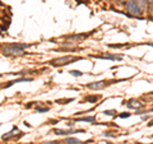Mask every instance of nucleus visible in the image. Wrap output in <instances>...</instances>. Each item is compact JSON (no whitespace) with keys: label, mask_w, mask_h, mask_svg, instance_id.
I'll return each mask as SVG.
<instances>
[{"label":"nucleus","mask_w":153,"mask_h":144,"mask_svg":"<svg viewBox=\"0 0 153 144\" xmlns=\"http://www.w3.org/2000/svg\"><path fill=\"white\" fill-rule=\"evenodd\" d=\"M80 57H71V56H64V57H59V59H55L51 61L52 65H56V66H60V65H64V64H71V61H75V60H79Z\"/></svg>","instance_id":"2"},{"label":"nucleus","mask_w":153,"mask_h":144,"mask_svg":"<svg viewBox=\"0 0 153 144\" xmlns=\"http://www.w3.org/2000/svg\"><path fill=\"white\" fill-rule=\"evenodd\" d=\"M66 144H83V142H80L75 138H68L66 139Z\"/></svg>","instance_id":"7"},{"label":"nucleus","mask_w":153,"mask_h":144,"mask_svg":"<svg viewBox=\"0 0 153 144\" xmlns=\"http://www.w3.org/2000/svg\"><path fill=\"white\" fill-rule=\"evenodd\" d=\"M28 45H19V44H13V45H7L4 46V54L8 55H22L23 54V49L27 47Z\"/></svg>","instance_id":"1"},{"label":"nucleus","mask_w":153,"mask_h":144,"mask_svg":"<svg viewBox=\"0 0 153 144\" xmlns=\"http://www.w3.org/2000/svg\"><path fill=\"white\" fill-rule=\"evenodd\" d=\"M119 116L123 117V119H125V117H129V116H130V114H128V112H123L121 115H119Z\"/></svg>","instance_id":"13"},{"label":"nucleus","mask_w":153,"mask_h":144,"mask_svg":"<svg viewBox=\"0 0 153 144\" xmlns=\"http://www.w3.org/2000/svg\"><path fill=\"white\" fill-rule=\"evenodd\" d=\"M98 97H89V98H87V101H91V102H93V101H96Z\"/></svg>","instance_id":"14"},{"label":"nucleus","mask_w":153,"mask_h":144,"mask_svg":"<svg viewBox=\"0 0 153 144\" xmlns=\"http://www.w3.org/2000/svg\"><path fill=\"white\" fill-rule=\"evenodd\" d=\"M151 10H152V13H153V5H152V9H151Z\"/></svg>","instance_id":"15"},{"label":"nucleus","mask_w":153,"mask_h":144,"mask_svg":"<svg viewBox=\"0 0 153 144\" xmlns=\"http://www.w3.org/2000/svg\"><path fill=\"white\" fill-rule=\"evenodd\" d=\"M138 5H139V8L144 9L147 7V0H138Z\"/></svg>","instance_id":"9"},{"label":"nucleus","mask_w":153,"mask_h":144,"mask_svg":"<svg viewBox=\"0 0 153 144\" xmlns=\"http://www.w3.org/2000/svg\"><path fill=\"white\" fill-rule=\"evenodd\" d=\"M70 73H71V75H74V76H80L82 75V73H80L79 70H71Z\"/></svg>","instance_id":"10"},{"label":"nucleus","mask_w":153,"mask_h":144,"mask_svg":"<svg viewBox=\"0 0 153 144\" xmlns=\"http://www.w3.org/2000/svg\"><path fill=\"white\" fill-rule=\"evenodd\" d=\"M36 111H37V112H47V111H49V108H47V107H45V108L37 107V108H36Z\"/></svg>","instance_id":"11"},{"label":"nucleus","mask_w":153,"mask_h":144,"mask_svg":"<svg viewBox=\"0 0 153 144\" xmlns=\"http://www.w3.org/2000/svg\"><path fill=\"white\" fill-rule=\"evenodd\" d=\"M126 9L131 16H138L140 13V8L138 5V3H135L134 0H128L126 3Z\"/></svg>","instance_id":"3"},{"label":"nucleus","mask_w":153,"mask_h":144,"mask_svg":"<svg viewBox=\"0 0 153 144\" xmlns=\"http://www.w3.org/2000/svg\"><path fill=\"white\" fill-rule=\"evenodd\" d=\"M94 57H97V59H110V60H121V56L120 55H103V56H97L94 55Z\"/></svg>","instance_id":"5"},{"label":"nucleus","mask_w":153,"mask_h":144,"mask_svg":"<svg viewBox=\"0 0 153 144\" xmlns=\"http://www.w3.org/2000/svg\"><path fill=\"white\" fill-rule=\"evenodd\" d=\"M76 121H87V122H94V117H80L76 119Z\"/></svg>","instance_id":"8"},{"label":"nucleus","mask_w":153,"mask_h":144,"mask_svg":"<svg viewBox=\"0 0 153 144\" xmlns=\"http://www.w3.org/2000/svg\"><path fill=\"white\" fill-rule=\"evenodd\" d=\"M103 114L105 115H108V116H112V115L115 114V111H114V110H108V111H105Z\"/></svg>","instance_id":"12"},{"label":"nucleus","mask_w":153,"mask_h":144,"mask_svg":"<svg viewBox=\"0 0 153 144\" xmlns=\"http://www.w3.org/2000/svg\"><path fill=\"white\" fill-rule=\"evenodd\" d=\"M105 85H106V82H94V83H91V84H87L85 87L89 88V89H102Z\"/></svg>","instance_id":"4"},{"label":"nucleus","mask_w":153,"mask_h":144,"mask_svg":"<svg viewBox=\"0 0 153 144\" xmlns=\"http://www.w3.org/2000/svg\"><path fill=\"white\" fill-rule=\"evenodd\" d=\"M128 105V107H130V108H140L142 107V105L138 102L137 99H130L129 102H126Z\"/></svg>","instance_id":"6"}]
</instances>
